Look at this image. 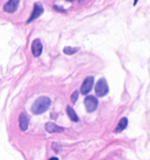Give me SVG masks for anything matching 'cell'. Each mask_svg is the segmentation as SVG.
I'll list each match as a JSON object with an SVG mask.
<instances>
[{
  "label": "cell",
  "mask_w": 150,
  "mask_h": 160,
  "mask_svg": "<svg viewBox=\"0 0 150 160\" xmlns=\"http://www.w3.org/2000/svg\"><path fill=\"white\" fill-rule=\"evenodd\" d=\"M51 104V100L49 98L46 97V96H42V97L38 98L32 106V112L36 115L42 114L44 112H46L48 108Z\"/></svg>",
  "instance_id": "obj_1"
},
{
  "label": "cell",
  "mask_w": 150,
  "mask_h": 160,
  "mask_svg": "<svg viewBox=\"0 0 150 160\" xmlns=\"http://www.w3.org/2000/svg\"><path fill=\"white\" fill-rule=\"evenodd\" d=\"M108 92V85L104 78H100L95 85V93L98 97H103Z\"/></svg>",
  "instance_id": "obj_2"
},
{
  "label": "cell",
  "mask_w": 150,
  "mask_h": 160,
  "mask_svg": "<svg viewBox=\"0 0 150 160\" xmlns=\"http://www.w3.org/2000/svg\"><path fill=\"white\" fill-rule=\"evenodd\" d=\"M98 102L94 96L90 95V96H88L84 99L85 108L88 112H92L93 111H95L98 107Z\"/></svg>",
  "instance_id": "obj_3"
},
{
  "label": "cell",
  "mask_w": 150,
  "mask_h": 160,
  "mask_svg": "<svg viewBox=\"0 0 150 160\" xmlns=\"http://www.w3.org/2000/svg\"><path fill=\"white\" fill-rule=\"evenodd\" d=\"M43 12V8L42 5L40 2H36L33 5V10H32V14L30 16V18L28 20V23L34 21L35 19H37L38 18H39Z\"/></svg>",
  "instance_id": "obj_4"
},
{
  "label": "cell",
  "mask_w": 150,
  "mask_h": 160,
  "mask_svg": "<svg viewBox=\"0 0 150 160\" xmlns=\"http://www.w3.org/2000/svg\"><path fill=\"white\" fill-rule=\"evenodd\" d=\"M92 84H93V78L92 77H88L86 78L83 81V82L81 85V92L82 94L85 95L90 92V90L92 89Z\"/></svg>",
  "instance_id": "obj_5"
},
{
  "label": "cell",
  "mask_w": 150,
  "mask_h": 160,
  "mask_svg": "<svg viewBox=\"0 0 150 160\" xmlns=\"http://www.w3.org/2000/svg\"><path fill=\"white\" fill-rule=\"evenodd\" d=\"M20 0H8V2L3 6V10L8 13H12L18 9Z\"/></svg>",
  "instance_id": "obj_6"
},
{
  "label": "cell",
  "mask_w": 150,
  "mask_h": 160,
  "mask_svg": "<svg viewBox=\"0 0 150 160\" xmlns=\"http://www.w3.org/2000/svg\"><path fill=\"white\" fill-rule=\"evenodd\" d=\"M42 51V42L39 39L33 40L32 42V52L34 57H39Z\"/></svg>",
  "instance_id": "obj_7"
},
{
  "label": "cell",
  "mask_w": 150,
  "mask_h": 160,
  "mask_svg": "<svg viewBox=\"0 0 150 160\" xmlns=\"http://www.w3.org/2000/svg\"><path fill=\"white\" fill-rule=\"evenodd\" d=\"M45 128L46 131L48 132L49 133H55V132H61L63 131V128L62 127L58 126L57 124H55L53 122H47L45 125Z\"/></svg>",
  "instance_id": "obj_8"
},
{
  "label": "cell",
  "mask_w": 150,
  "mask_h": 160,
  "mask_svg": "<svg viewBox=\"0 0 150 160\" xmlns=\"http://www.w3.org/2000/svg\"><path fill=\"white\" fill-rule=\"evenodd\" d=\"M28 126V118L27 115L22 112L19 116V128L22 131H26Z\"/></svg>",
  "instance_id": "obj_9"
},
{
  "label": "cell",
  "mask_w": 150,
  "mask_h": 160,
  "mask_svg": "<svg viewBox=\"0 0 150 160\" xmlns=\"http://www.w3.org/2000/svg\"><path fill=\"white\" fill-rule=\"evenodd\" d=\"M128 125V119L126 118H122L119 120V122L118 123L117 127L115 128V132H122V130H124L126 128Z\"/></svg>",
  "instance_id": "obj_10"
},
{
  "label": "cell",
  "mask_w": 150,
  "mask_h": 160,
  "mask_svg": "<svg viewBox=\"0 0 150 160\" xmlns=\"http://www.w3.org/2000/svg\"><path fill=\"white\" fill-rule=\"evenodd\" d=\"M67 114L68 116L69 117V118L73 122H78V115L76 114V112L73 109H72V108L69 107V106H68L67 107Z\"/></svg>",
  "instance_id": "obj_11"
},
{
  "label": "cell",
  "mask_w": 150,
  "mask_h": 160,
  "mask_svg": "<svg viewBox=\"0 0 150 160\" xmlns=\"http://www.w3.org/2000/svg\"><path fill=\"white\" fill-rule=\"evenodd\" d=\"M78 51V48H72V47H65L63 48V52L65 54L68 55H72L74 54L75 52H77Z\"/></svg>",
  "instance_id": "obj_12"
},
{
  "label": "cell",
  "mask_w": 150,
  "mask_h": 160,
  "mask_svg": "<svg viewBox=\"0 0 150 160\" xmlns=\"http://www.w3.org/2000/svg\"><path fill=\"white\" fill-rule=\"evenodd\" d=\"M78 98V92L77 91H75L71 95V101H72V103H75V102H77Z\"/></svg>",
  "instance_id": "obj_13"
},
{
  "label": "cell",
  "mask_w": 150,
  "mask_h": 160,
  "mask_svg": "<svg viewBox=\"0 0 150 160\" xmlns=\"http://www.w3.org/2000/svg\"><path fill=\"white\" fill-rule=\"evenodd\" d=\"M48 160H58V158H55V157H52V158H50Z\"/></svg>",
  "instance_id": "obj_14"
},
{
  "label": "cell",
  "mask_w": 150,
  "mask_h": 160,
  "mask_svg": "<svg viewBox=\"0 0 150 160\" xmlns=\"http://www.w3.org/2000/svg\"><path fill=\"white\" fill-rule=\"evenodd\" d=\"M138 1V0H134V2H133V5H136V4H137Z\"/></svg>",
  "instance_id": "obj_15"
},
{
  "label": "cell",
  "mask_w": 150,
  "mask_h": 160,
  "mask_svg": "<svg viewBox=\"0 0 150 160\" xmlns=\"http://www.w3.org/2000/svg\"><path fill=\"white\" fill-rule=\"evenodd\" d=\"M68 2H72V1H74V0H66Z\"/></svg>",
  "instance_id": "obj_16"
}]
</instances>
